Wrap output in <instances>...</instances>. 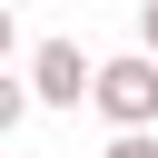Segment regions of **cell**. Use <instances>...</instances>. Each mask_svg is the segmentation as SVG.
Wrapping results in <instances>:
<instances>
[{
  "instance_id": "obj_3",
  "label": "cell",
  "mask_w": 158,
  "mask_h": 158,
  "mask_svg": "<svg viewBox=\"0 0 158 158\" xmlns=\"http://www.w3.org/2000/svg\"><path fill=\"white\" fill-rule=\"evenodd\" d=\"M20 118H30V79H10V69H0V138H10Z\"/></svg>"
},
{
  "instance_id": "obj_1",
  "label": "cell",
  "mask_w": 158,
  "mask_h": 158,
  "mask_svg": "<svg viewBox=\"0 0 158 158\" xmlns=\"http://www.w3.org/2000/svg\"><path fill=\"white\" fill-rule=\"evenodd\" d=\"M89 99H99L109 128H158V59H148V49L99 59V69H89Z\"/></svg>"
},
{
  "instance_id": "obj_6",
  "label": "cell",
  "mask_w": 158,
  "mask_h": 158,
  "mask_svg": "<svg viewBox=\"0 0 158 158\" xmlns=\"http://www.w3.org/2000/svg\"><path fill=\"white\" fill-rule=\"evenodd\" d=\"M138 40H148V59H158V0H148V10H138Z\"/></svg>"
},
{
  "instance_id": "obj_4",
  "label": "cell",
  "mask_w": 158,
  "mask_h": 158,
  "mask_svg": "<svg viewBox=\"0 0 158 158\" xmlns=\"http://www.w3.org/2000/svg\"><path fill=\"white\" fill-rule=\"evenodd\" d=\"M99 158H158V138H148V128H118V138H109Z\"/></svg>"
},
{
  "instance_id": "obj_5",
  "label": "cell",
  "mask_w": 158,
  "mask_h": 158,
  "mask_svg": "<svg viewBox=\"0 0 158 158\" xmlns=\"http://www.w3.org/2000/svg\"><path fill=\"white\" fill-rule=\"evenodd\" d=\"M10 49H20V20H10V0H0V69H10Z\"/></svg>"
},
{
  "instance_id": "obj_2",
  "label": "cell",
  "mask_w": 158,
  "mask_h": 158,
  "mask_svg": "<svg viewBox=\"0 0 158 158\" xmlns=\"http://www.w3.org/2000/svg\"><path fill=\"white\" fill-rule=\"evenodd\" d=\"M89 69H99V59H89L79 40H40V49H30V99H40V109H79V99H89Z\"/></svg>"
}]
</instances>
